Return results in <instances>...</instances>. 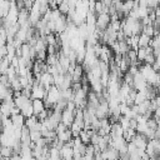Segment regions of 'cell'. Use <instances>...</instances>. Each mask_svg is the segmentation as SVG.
<instances>
[{
  "mask_svg": "<svg viewBox=\"0 0 160 160\" xmlns=\"http://www.w3.org/2000/svg\"><path fill=\"white\" fill-rule=\"evenodd\" d=\"M58 10H59L62 15H68V12H69V10H70V6H69L68 1H62V2L58 6Z\"/></svg>",
  "mask_w": 160,
  "mask_h": 160,
  "instance_id": "25",
  "label": "cell"
},
{
  "mask_svg": "<svg viewBox=\"0 0 160 160\" xmlns=\"http://www.w3.org/2000/svg\"><path fill=\"white\" fill-rule=\"evenodd\" d=\"M41 131H30V139L32 142H36L39 139H41Z\"/></svg>",
  "mask_w": 160,
  "mask_h": 160,
  "instance_id": "29",
  "label": "cell"
},
{
  "mask_svg": "<svg viewBox=\"0 0 160 160\" xmlns=\"http://www.w3.org/2000/svg\"><path fill=\"white\" fill-rule=\"evenodd\" d=\"M28 22H30V21H29V10L25 9V8H22V9L19 10L18 24H19L20 26H22V25H25V24H28Z\"/></svg>",
  "mask_w": 160,
  "mask_h": 160,
  "instance_id": "12",
  "label": "cell"
},
{
  "mask_svg": "<svg viewBox=\"0 0 160 160\" xmlns=\"http://www.w3.org/2000/svg\"><path fill=\"white\" fill-rule=\"evenodd\" d=\"M32 110H34V115H38L42 110H45V102H44V100L32 99Z\"/></svg>",
  "mask_w": 160,
  "mask_h": 160,
  "instance_id": "15",
  "label": "cell"
},
{
  "mask_svg": "<svg viewBox=\"0 0 160 160\" xmlns=\"http://www.w3.org/2000/svg\"><path fill=\"white\" fill-rule=\"evenodd\" d=\"M149 86L148 81L144 79V76L138 71L135 75H132V89L136 91H142Z\"/></svg>",
  "mask_w": 160,
  "mask_h": 160,
  "instance_id": "3",
  "label": "cell"
},
{
  "mask_svg": "<svg viewBox=\"0 0 160 160\" xmlns=\"http://www.w3.org/2000/svg\"><path fill=\"white\" fill-rule=\"evenodd\" d=\"M55 31L58 32V34H61V32H64L65 31V29H66V25H68V18H66V15H60V18H58L55 21Z\"/></svg>",
  "mask_w": 160,
  "mask_h": 160,
  "instance_id": "8",
  "label": "cell"
},
{
  "mask_svg": "<svg viewBox=\"0 0 160 160\" xmlns=\"http://www.w3.org/2000/svg\"><path fill=\"white\" fill-rule=\"evenodd\" d=\"M158 91H159V92H160V88H158Z\"/></svg>",
  "mask_w": 160,
  "mask_h": 160,
  "instance_id": "36",
  "label": "cell"
},
{
  "mask_svg": "<svg viewBox=\"0 0 160 160\" xmlns=\"http://www.w3.org/2000/svg\"><path fill=\"white\" fill-rule=\"evenodd\" d=\"M38 81H39V84L41 85V86H44L46 90L51 86V85H54V79H52V75L50 74V72H48V71H44V72H41L40 74V76L38 78Z\"/></svg>",
  "mask_w": 160,
  "mask_h": 160,
  "instance_id": "6",
  "label": "cell"
},
{
  "mask_svg": "<svg viewBox=\"0 0 160 160\" xmlns=\"http://www.w3.org/2000/svg\"><path fill=\"white\" fill-rule=\"evenodd\" d=\"M9 68H10V61L8 60V58H2L0 60V74H6Z\"/></svg>",
  "mask_w": 160,
  "mask_h": 160,
  "instance_id": "21",
  "label": "cell"
},
{
  "mask_svg": "<svg viewBox=\"0 0 160 160\" xmlns=\"http://www.w3.org/2000/svg\"><path fill=\"white\" fill-rule=\"evenodd\" d=\"M20 112L25 116V119L26 118H30V116H32L34 115V110H32V99H30L21 109H20Z\"/></svg>",
  "mask_w": 160,
  "mask_h": 160,
  "instance_id": "13",
  "label": "cell"
},
{
  "mask_svg": "<svg viewBox=\"0 0 160 160\" xmlns=\"http://www.w3.org/2000/svg\"><path fill=\"white\" fill-rule=\"evenodd\" d=\"M122 134H124V129L121 128L119 121L112 122L111 124V130H110V136L111 138H116V136H122Z\"/></svg>",
  "mask_w": 160,
  "mask_h": 160,
  "instance_id": "14",
  "label": "cell"
},
{
  "mask_svg": "<svg viewBox=\"0 0 160 160\" xmlns=\"http://www.w3.org/2000/svg\"><path fill=\"white\" fill-rule=\"evenodd\" d=\"M11 2H12V1H10V0H2V1H0V18L4 19V18L6 16V14H8L9 10H10Z\"/></svg>",
  "mask_w": 160,
  "mask_h": 160,
  "instance_id": "16",
  "label": "cell"
},
{
  "mask_svg": "<svg viewBox=\"0 0 160 160\" xmlns=\"http://www.w3.org/2000/svg\"><path fill=\"white\" fill-rule=\"evenodd\" d=\"M10 119H11V122H12L14 128H18V129H22V128L25 126V116H24L21 112L11 115V116H10Z\"/></svg>",
  "mask_w": 160,
  "mask_h": 160,
  "instance_id": "11",
  "label": "cell"
},
{
  "mask_svg": "<svg viewBox=\"0 0 160 160\" xmlns=\"http://www.w3.org/2000/svg\"><path fill=\"white\" fill-rule=\"evenodd\" d=\"M19 8L16 5L15 1L11 2V6H10V10L9 12L6 14V16L4 18V28H9V26H12L15 24H18V16H19Z\"/></svg>",
  "mask_w": 160,
  "mask_h": 160,
  "instance_id": "1",
  "label": "cell"
},
{
  "mask_svg": "<svg viewBox=\"0 0 160 160\" xmlns=\"http://www.w3.org/2000/svg\"><path fill=\"white\" fill-rule=\"evenodd\" d=\"M46 98V89L44 86H41L38 81V79L34 81L32 86H31V99H40L44 100Z\"/></svg>",
  "mask_w": 160,
  "mask_h": 160,
  "instance_id": "2",
  "label": "cell"
},
{
  "mask_svg": "<svg viewBox=\"0 0 160 160\" xmlns=\"http://www.w3.org/2000/svg\"><path fill=\"white\" fill-rule=\"evenodd\" d=\"M0 60H1V59H0Z\"/></svg>",
  "mask_w": 160,
  "mask_h": 160,
  "instance_id": "38",
  "label": "cell"
},
{
  "mask_svg": "<svg viewBox=\"0 0 160 160\" xmlns=\"http://www.w3.org/2000/svg\"><path fill=\"white\" fill-rule=\"evenodd\" d=\"M45 60H46V64H48V66L55 65V64L58 62V52H56V54H51V55H48Z\"/></svg>",
  "mask_w": 160,
  "mask_h": 160,
  "instance_id": "26",
  "label": "cell"
},
{
  "mask_svg": "<svg viewBox=\"0 0 160 160\" xmlns=\"http://www.w3.org/2000/svg\"><path fill=\"white\" fill-rule=\"evenodd\" d=\"M61 160H62V159H61Z\"/></svg>",
  "mask_w": 160,
  "mask_h": 160,
  "instance_id": "39",
  "label": "cell"
},
{
  "mask_svg": "<svg viewBox=\"0 0 160 160\" xmlns=\"http://www.w3.org/2000/svg\"><path fill=\"white\" fill-rule=\"evenodd\" d=\"M0 1H2V0H0Z\"/></svg>",
  "mask_w": 160,
  "mask_h": 160,
  "instance_id": "37",
  "label": "cell"
},
{
  "mask_svg": "<svg viewBox=\"0 0 160 160\" xmlns=\"http://www.w3.org/2000/svg\"><path fill=\"white\" fill-rule=\"evenodd\" d=\"M154 102H155V105H156V108H160V95H156L154 99Z\"/></svg>",
  "mask_w": 160,
  "mask_h": 160,
  "instance_id": "31",
  "label": "cell"
},
{
  "mask_svg": "<svg viewBox=\"0 0 160 160\" xmlns=\"http://www.w3.org/2000/svg\"><path fill=\"white\" fill-rule=\"evenodd\" d=\"M136 1H138L139 5H141V6H146V8H148V2H149V0H136Z\"/></svg>",
  "mask_w": 160,
  "mask_h": 160,
  "instance_id": "32",
  "label": "cell"
},
{
  "mask_svg": "<svg viewBox=\"0 0 160 160\" xmlns=\"http://www.w3.org/2000/svg\"><path fill=\"white\" fill-rule=\"evenodd\" d=\"M0 160H2V156H1V154H0Z\"/></svg>",
  "mask_w": 160,
  "mask_h": 160,
  "instance_id": "35",
  "label": "cell"
},
{
  "mask_svg": "<svg viewBox=\"0 0 160 160\" xmlns=\"http://www.w3.org/2000/svg\"><path fill=\"white\" fill-rule=\"evenodd\" d=\"M44 39H45V41H46V45H56V42H58V38L54 35L52 31L49 32V34H46Z\"/></svg>",
  "mask_w": 160,
  "mask_h": 160,
  "instance_id": "22",
  "label": "cell"
},
{
  "mask_svg": "<svg viewBox=\"0 0 160 160\" xmlns=\"http://www.w3.org/2000/svg\"><path fill=\"white\" fill-rule=\"evenodd\" d=\"M131 141H132V142L136 145V148L140 149V150H145L146 144H148V139L145 138L144 134H140V132H136Z\"/></svg>",
  "mask_w": 160,
  "mask_h": 160,
  "instance_id": "10",
  "label": "cell"
},
{
  "mask_svg": "<svg viewBox=\"0 0 160 160\" xmlns=\"http://www.w3.org/2000/svg\"><path fill=\"white\" fill-rule=\"evenodd\" d=\"M122 80H124L122 82H125V84H128L129 86H131V88H132V75H131L130 72H128V71H126V72H125V75L122 76Z\"/></svg>",
  "mask_w": 160,
  "mask_h": 160,
  "instance_id": "28",
  "label": "cell"
},
{
  "mask_svg": "<svg viewBox=\"0 0 160 160\" xmlns=\"http://www.w3.org/2000/svg\"><path fill=\"white\" fill-rule=\"evenodd\" d=\"M15 104H14V100H9V101H1L0 104V111H1V115L4 116H11V111L14 109Z\"/></svg>",
  "mask_w": 160,
  "mask_h": 160,
  "instance_id": "9",
  "label": "cell"
},
{
  "mask_svg": "<svg viewBox=\"0 0 160 160\" xmlns=\"http://www.w3.org/2000/svg\"><path fill=\"white\" fill-rule=\"evenodd\" d=\"M100 155L102 160H120L119 151L112 146H108L105 150L100 151Z\"/></svg>",
  "mask_w": 160,
  "mask_h": 160,
  "instance_id": "4",
  "label": "cell"
},
{
  "mask_svg": "<svg viewBox=\"0 0 160 160\" xmlns=\"http://www.w3.org/2000/svg\"><path fill=\"white\" fill-rule=\"evenodd\" d=\"M2 26H4V19L0 18V28H2Z\"/></svg>",
  "mask_w": 160,
  "mask_h": 160,
  "instance_id": "34",
  "label": "cell"
},
{
  "mask_svg": "<svg viewBox=\"0 0 160 160\" xmlns=\"http://www.w3.org/2000/svg\"><path fill=\"white\" fill-rule=\"evenodd\" d=\"M56 139H58V140H60V141H62L64 144H65V142H68V141H70V140L72 139L71 130H70V129H66L65 131H62V132L58 134V135H56Z\"/></svg>",
  "mask_w": 160,
  "mask_h": 160,
  "instance_id": "17",
  "label": "cell"
},
{
  "mask_svg": "<svg viewBox=\"0 0 160 160\" xmlns=\"http://www.w3.org/2000/svg\"><path fill=\"white\" fill-rule=\"evenodd\" d=\"M141 32H144L145 35L152 38L155 35V28L152 25H142V31Z\"/></svg>",
  "mask_w": 160,
  "mask_h": 160,
  "instance_id": "23",
  "label": "cell"
},
{
  "mask_svg": "<svg viewBox=\"0 0 160 160\" xmlns=\"http://www.w3.org/2000/svg\"><path fill=\"white\" fill-rule=\"evenodd\" d=\"M110 24V15L109 12H102L96 15V29L99 30H105Z\"/></svg>",
  "mask_w": 160,
  "mask_h": 160,
  "instance_id": "5",
  "label": "cell"
},
{
  "mask_svg": "<svg viewBox=\"0 0 160 160\" xmlns=\"http://www.w3.org/2000/svg\"><path fill=\"white\" fill-rule=\"evenodd\" d=\"M0 154H1V156H2V159H5V158H10L14 152H12V148H10V146H1V149H0Z\"/></svg>",
  "mask_w": 160,
  "mask_h": 160,
  "instance_id": "24",
  "label": "cell"
},
{
  "mask_svg": "<svg viewBox=\"0 0 160 160\" xmlns=\"http://www.w3.org/2000/svg\"><path fill=\"white\" fill-rule=\"evenodd\" d=\"M150 41H151V38L145 35L144 32H141L139 35V41H138V45L139 48H146V46H150Z\"/></svg>",
  "mask_w": 160,
  "mask_h": 160,
  "instance_id": "18",
  "label": "cell"
},
{
  "mask_svg": "<svg viewBox=\"0 0 160 160\" xmlns=\"http://www.w3.org/2000/svg\"><path fill=\"white\" fill-rule=\"evenodd\" d=\"M74 118H75V111H71L69 109H64L61 111V122L66 126V128H70L71 124L74 122Z\"/></svg>",
  "mask_w": 160,
  "mask_h": 160,
  "instance_id": "7",
  "label": "cell"
},
{
  "mask_svg": "<svg viewBox=\"0 0 160 160\" xmlns=\"http://www.w3.org/2000/svg\"><path fill=\"white\" fill-rule=\"evenodd\" d=\"M101 1H102V2L105 4V5H108V6H110V5H111V1H112V0H101Z\"/></svg>",
  "mask_w": 160,
  "mask_h": 160,
  "instance_id": "33",
  "label": "cell"
},
{
  "mask_svg": "<svg viewBox=\"0 0 160 160\" xmlns=\"http://www.w3.org/2000/svg\"><path fill=\"white\" fill-rule=\"evenodd\" d=\"M138 150V148H136V145L132 142V141H129L128 142V154H131V152H135Z\"/></svg>",
  "mask_w": 160,
  "mask_h": 160,
  "instance_id": "30",
  "label": "cell"
},
{
  "mask_svg": "<svg viewBox=\"0 0 160 160\" xmlns=\"http://www.w3.org/2000/svg\"><path fill=\"white\" fill-rule=\"evenodd\" d=\"M79 138H80V140L82 141V144H85V145H89V144H90V138H91V135L89 134V131H88L86 129H82V130L79 132Z\"/></svg>",
  "mask_w": 160,
  "mask_h": 160,
  "instance_id": "19",
  "label": "cell"
},
{
  "mask_svg": "<svg viewBox=\"0 0 160 160\" xmlns=\"http://www.w3.org/2000/svg\"><path fill=\"white\" fill-rule=\"evenodd\" d=\"M135 134H136V130H135V129H131V128H129V129L124 130V134H122V136H124V139L126 140V142H129V141H131V140H132V138L135 136Z\"/></svg>",
  "mask_w": 160,
  "mask_h": 160,
  "instance_id": "20",
  "label": "cell"
},
{
  "mask_svg": "<svg viewBox=\"0 0 160 160\" xmlns=\"http://www.w3.org/2000/svg\"><path fill=\"white\" fill-rule=\"evenodd\" d=\"M136 54H138V61L140 62V61H144V59H145L148 51H146L145 48H139V49L136 50Z\"/></svg>",
  "mask_w": 160,
  "mask_h": 160,
  "instance_id": "27",
  "label": "cell"
}]
</instances>
